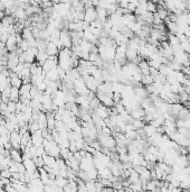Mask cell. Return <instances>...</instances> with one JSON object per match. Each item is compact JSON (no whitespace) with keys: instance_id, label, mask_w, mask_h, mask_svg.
I'll return each instance as SVG.
<instances>
[{"instance_id":"obj_12","label":"cell","mask_w":190,"mask_h":192,"mask_svg":"<svg viewBox=\"0 0 190 192\" xmlns=\"http://www.w3.org/2000/svg\"><path fill=\"white\" fill-rule=\"evenodd\" d=\"M37 123H38V126H39V128H40V130L47 129V116H46V114L40 112V114L38 115Z\"/></svg>"},{"instance_id":"obj_3","label":"cell","mask_w":190,"mask_h":192,"mask_svg":"<svg viewBox=\"0 0 190 192\" xmlns=\"http://www.w3.org/2000/svg\"><path fill=\"white\" fill-rule=\"evenodd\" d=\"M9 142L13 146V148L15 149H19L20 151V144H21V136L19 132L15 130L10 134V137H9Z\"/></svg>"},{"instance_id":"obj_23","label":"cell","mask_w":190,"mask_h":192,"mask_svg":"<svg viewBox=\"0 0 190 192\" xmlns=\"http://www.w3.org/2000/svg\"><path fill=\"white\" fill-rule=\"evenodd\" d=\"M153 78L151 75H142V80H141V83L145 87H149V85L153 84Z\"/></svg>"},{"instance_id":"obj_14","label":"cell","mask_w":190,"mask_h":192,"mask_svg":"<svg viewBox=\"0 0 190 192\" xmlns=\"http://www.w3.org/2000/svg\"><path fill=\"white\" fill-rule=\"evenodd\" d=\"M144 132H145V135H147V138L148 137H152L154 134H156V128L154 126H152L151 124H148L144 126Z\"/></svg>"},{"instance_id":"obj_26","label":"cell","mask_w":190,"mask_h":192,"mask_svg":"<svg viewBox=\"0 0 190 192\" xmlns=\"http://www.w3.org/2000/svg\"><path fill=\"white\" fill-rule=\"evenodd\" d=\"M170 192H182V189L181 188H172L169 190Z\"/></svg>"},{"instance_id":"obj_2","label":"cell","mask_w":190,"mask_h":192,"mask_svg":"<svg viewBox=\"0 0 190 192\" xmlns=\"http://www.w3.org/2000/svg\"><path fill=\"white\" fill-rule=\"evenodd\" d=\"M97 19V13L96 9L94 7H89V8H85L84 11V21L92 24L93 21H95Z\"/></svg>"},{"instance_id":"obj_6","label":"cell","mask_w":190,"mask_h":192,"mask_svg":"<svg viewBox=\"0 0 190 192\" xmlns=\"http://www.w3.org/2000/svg\"><path fill=\"white\" fill-rule=\"evenodd\" d=\"M133 90H134V94L140 99V100H143V99L148 98L149 97V93H148V91H147V88L142 87V83H141L139 87L133 88Z\"/></svg>"},{"instance_id":"obj_4","label":"cell","mask_w":190,"mask_h":192,"mask_svg":"<svg viewBox=\"0 0 190 192\" xmlns=\"http://www.w3.org/2000/svg\"><path fill=\"white\" fill-rule=\"evenodd\" d=\"M44 141H45V138L42 137V130H38V132L31 134V143L36 147H42V144H44Z\"/></svg>"},{"instance_id":"obj_8","label":"cell","mask_w":190,"mask_h":192,"mask_svg":"<svg viewBox=\"0 0 190 192\" xmlns=\"http://www.w3.org/2000/svg\"><path fill=\"white\" fill-rule=\"evenodd\" d=\"M144 116H145V111H144V109H142L141 107H136V108H134L131 112V117L133 119L143 120Z\"/></svg>"},{"instance_id":"obj_5","label":"cell","mask_w":190,"mask_h":192,"mask_svg":"<svg viewBox=\"0 0 190 192\" xmlns=\"http://www.w3.org/2000/svg\"><path fill=\"white\" fill-rule=\"evenodd\" d=\"M9 79H10V85H11L13 88L20 89L21 85L24 84V83H22V80H21L20 78L18 77L16 73L11 72V71H9Z\"/></svg>"},{"instance_id":"obj_27","label":"cell","mask_w":190,"mask_h":192,"mask_svg":"<svg viewBox=\"0 0 190 192\" xmlns=\"http://www.w3.org/2000/svg\"><path fill=\"white\" fill-rule=\"evenodd\" d=\"M188 61H189V64H190V55H189V57H188Z\"/></svg>"},{"instance_id":"obj_22","label":"cell","mask_w":190,"mask_h":192,"mask_svg":"<svg viewBox=\"0 0 190 192\" xmlns=\"http://www.w3.org/2000/svg\"><path fill=\"white\" fill-rule=\"evenodd\" d=\"M171 72H172V70H171L168 65H163V64H162L160 66V69H159V73L162 74V75H165V78L168 77V75H170V73Z\"/></svg>"},{"instance_id":"obj_24","label":"cell","mask_w":190,"mask_h":192,"mask_svg":"<svg viewBox=\"0 0 190 192\" xmlns=\"http://www.w3.org/2000/svg\"><path fill=\"white\" fill-rule=\"evenodd\" d=\"M147 10H148L149 13L154 15V14L156 13V10H158V8H156V2H154V1H149L148 5H147Z\"/></svg>"},{"instance_id":"obj_28","label":"cell","mask_w":190,"mask_h":192,"mask_svg":"<svg viewBox=\"0 0 190 192\" xmlns=\"http://www.w3.org/2000/svg\"><path fill=\"white\" fill-rule=\"evenodd\" d=\"M1 103H2V101H1V99H0V105H1Z\"/></svg>"},{"instance_id":"obj_20","label":"cell","mask_w":190,"mask_h":192,"mask_svg":"<svg viewBox=\"0 0 190 192\" xmlns=\"http://www.w3.org/2000/svg\"><path fill=\"white\" fill-rule=\"evenodd\" d=\"M125 57H127V62H134V60L138 57V52L133 51V50H127Z\"/></svg>"},{"instance_id":"obj_16","label":"cell","mask_w":190,"mask_h":192,"mask_svg":"<svg viewBox=\"0 0 190 192\" xmlns=\"http://www.w3.org/2000/svg\"><path fill=\"white\" fill-rule=\"evenodd\" d=\"M21 37H22V39H25V41L31 38V37H34V35H33V29H31V26H30V27H25V28H24L22 33H21Z\"/></svg>"},{"instance_id":"obj_9","label":"cell","mask_w":190,"mask_h":192,"mask_svg":"<svg viewBox=\"0 0 190 192\" xmlns=\"http://www.w3.org/2000/svg\"><path fill=\"white\" fill-rule=\"evenodd\" d=\"M95 112H96L97 115L100 116L103 120H105L106 118H109V117L111 116L110 109H109V108H106V107H104L103 105H102L101 107H98L96 110H95Z\"/></svg>"},{"instance_id":"obj_21","label":"cell","mask_w":190,"mask_h":192,"mask_svg":"<svg viewBox=\"0 0 190 192\" xmlns=\"http://www.w3.org/2000/svg\"><path fill=\"white\" fill-rule=\"evenodd\" d=\"M102 106V103L101 101L98 100V99L95 97V98H93L91 101H89V108H91V110L92 111H95L98 108V107H101Z\"/></svg>"},{"instance_id":"obj_25","label":"cell","mask_w":190,"mask_h":192,"mask_svg":"<svg viewBox=\"0 0 190 192\" xmlns=\"http://www.w3.org/2000/svg\"><path fill=\"white\" fill-rule=\"evenodd\" d=\"M132 125H133V127H134L135 130H138V129H142V128H144L145 123L141 119H134L133 120V123H132Z\"/></svg>"},{"instance_id":"obj_1","label":"cell","mask_w":190,"mask_h":192,"mask_svg":"<svg viewBox=\"0 0 190 192\" xmlns=\"http://www.w3.org/2000/svg\"><path fill=\"white\" fill-rule=\"evenodd\" d=\"M60 42L63 44V48H72L73 44H72V36H71V32L67 29V28H64V29L60 30Z\"/></svg>"},{"instance_id":"obj_19","label":"cell","mask_w":190,"mask_h":192,"mask_svg":"<svg viewBox=\"0 0 190 192\" xmlns=\"http://www.w3.org/2000/svg\"><path fill=\"white\" fill-rule=\"evenodd\" d=\"M167 29L169 30V34L177 35V33H178V26H177V24H176V23H171V21L167 23Z\"/></svg>"},{"instance_id":"obj_13","label":"cell","mask_w":190,"mask_h":192,"mask_svg":"<svg viewBox=\"0 0 190 192\" xmlns=\"http://www.w3.org/2000/svg\"><path fill=\"white\" fill-rule=\"evenodd\" d=\"M20 99V93H19V89L17 88H11V92H10V97H9V101L13 102H19Z\"/></svg>"},{"instance_id":"obj_15","label":"cell","mask_w":190,"mask_h":192,"mask_svg":"<svg viewBox=\"0 0 190 192\" xmlns=\"http://www.w3.org/2000/svg\"><path fill=\"white\" fill-rule=\"evenodd\" d=\"M182 108H183V106H182L181 103H174V105H171V107H170V115L176 116V117H177L178 114L181 111Z\"/></svg>"},{"instance_id":"obj_11","label":"cell","mask_w":190,"mask_h":192,"mask_svg":"<svg viewBox=\"0 0 190 192\" xmlns=\"http://www.w3.org/2000/svg\"><path fill=\"white\" fill-rule=\"evenodd\" d=\"M42 160H44V164L46 166L51 167V169H54L56 165V158L51 156V155H47V154H44L42 155Z\"/></svg>"},{"instance_id":"obj_18","label":"cell","mask_w":190,"mask_h":192,"mask_svg":"<svg viewBox=\"0 0 190 192\" xmlns=\"http://www.w3.org/2000/svg\"><path fill=\"white\" fill-rule=\"evenodd\" d=\"M168 43L170 44V46L171 47L180 45V41H179V38H178L176 35H171V34L168 35Z\"/></svg>"},{"instance_id":"obj_17","label":"cell","mask_w":190,"mask_h":192,"mask_svg":"<svg viewBox=\"0 0 190 192\" xmlns=\"http://www.w3.org/2000/svg\"><path fill=\"white\" fill-rule=\"evenodd\" d=\"M54 182H55V184L58 187V188L63 189L64 187L68 183V180L63 178V176H60V175H58V176H56V179L54 180Z\"/></svg>"},{"instance_id":"obj_7","label":"cell","mask_w":190,"mask_h":192,"mask_svg":"<svg viewBox=\"0 0 190 192\" xmlns=\"http://www.w3.org/2000/svg\"><path fill=\"white\" fill-rule=\"evenodd\" d=\"M46 53L48 56H58V53H59V50L58 47L56 46L54 43L49 42L48 44H47L46 46Z\"/></svg>"},{"instance_id":"obj_10","label":"cell","mask_w":190,"mask_h":192,"mask_svg":"<svg viewBox=\"0 0 190 192\" xmlns=\"http://www.w3.org/2000/svg\"><path fill=\"white\" fill-rule=\"evenodd\" d=\"M10 158L17 163H22V153H20L19 149L11 148L10 149Z\"/></svg>"}]
</instances>
